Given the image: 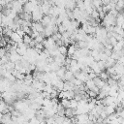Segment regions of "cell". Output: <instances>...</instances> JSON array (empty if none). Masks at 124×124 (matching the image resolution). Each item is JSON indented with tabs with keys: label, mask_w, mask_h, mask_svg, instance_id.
<instances>
[{
	"label": "cell",
	"mask_w": 124,
	"mask_h": 124,
	"mask_svg": "<svg viewBox=\"0 0 124 124\" xmlns=\"http://www.w3.org/2000/svg\"><path fill=\"white\" fill-rule=\"evenodd\" d=\"M44 16V14L42 12V9H41V5H38L35 10L32 12V21L33 22H37V21H41L42 18Z\"/></svg>",
	"instance_id": "6da1fadb"
},
{
	"label": "cell",
	"mask_w": 124,
	"mask_h": 124,
	"mask_svg": "<svg viewBox=\"0 0 124 124\" xmlns=\"http://www.w3.org/2000/svg\"><path fill=\"white\" fill-rule=\"evenodd\" d=\"M32 31H37L39 33H44L45 31V26L41 23V21H37V22H33L32 21V26H31Z\"/></svg>",
	"instance_id": "7a4b0ae2"
},
{
	"label": "cell",
	"mask_w": 124,
	"mask_h": 124,
	"mask_svg": "<svg viewBox=\"0 0 124 124\" xmlns=\"http://www.w3.org/2000/svg\"><path fill=\"white\" fill-rule=\"evenodd\" d=\"M12 10H14L15 12H16L17 14L22 13L23 12V5L21 3H19L17 0L12 2Z\"/></svg>",
	"instance_id": "3957f363"
},
{
	"label": "cell",
	"mask_w": 124,
	"mask_h": 124,
	"mask_svg": "<svg viewBox=\"0 0 124 124\" xmlns=\"http://www.w3.org/2000/svg\"><path fill=\"white\" fill-rule=\"evenodd\" d=\"M60 14V8L57 7V6H51L50 9H49V12H48V15L50 16H53V17H57Z\"/></svg>",
	"instance_id": "277c9868"
},
{
	"label": "cell",
	"mask_w": 124,
	"mask_h": 124,
	"mask_svg": "<svg viewBox=\"0 0 124 124\" xmlns=\"http://www.w3.org/2000/svg\"><path fill=\"white\" fill-rule=\"evenodd\" d=\"M10 39H11V40H13L14 42H16V44H18V43H20V42H23V38H22V37H20V36H19L16 31H14V32L12 33V35H11Z\"/></svg>",
	"instance_id": "5b68a950"
},
{
	"label": "cell",
	"mask_w": 124,
	"mask_h": 124,
	"mask_svg": "<svg viewBox=\"0 0 124 124\" xmlns=\"http://www.w3.org/2000/svg\"><path fill=\"white\" fill-rule=\"evenodd\" d=\"M93 80H94V82H95L96 86H97V87H98L99 89L103 88V86H104V85H105V84L107 83V82H106L105 80H103V79H102V78H100L99 76H98V77H96V78H94Z\"/></svg>",
	"instance_id": "8992f818"
},
{
	"label": "cell",
	"mask_w": 124,
	"mask_h": 124,
	"mask_svg": "<svg viewBox=\"0 0 124 124\" xmlns=\"http://www.w3.org/2000/svg\"><path fill=\"white\" fill-rule=\"evenodd\" d=\"M66 71H67V68H66L65 66H61V67L58 69V71L56 72L57 77H58V78H60L62 80H64V76H65Z\"/></svg>",
	"instance_id": "52a82bcc"
},
{
	"label": "cell",
	"mask_w": 124,
	"mask_h": 124,
	"mask_svg": "<svg viewBox=\"0 0 124 124\" xmlns=\"http://www.w3.org/2000/svg\"><path fill=\"white\" fill-rule=\"evenodd\" d=\"M50 21H51V16L49 15H46V16H43V18L41 20V23L46 27V26H47V25L50 24Z\"/></svg>",
	"instance_id": "ba28073f"
},
{
	"label": "cell",
	"mask_w": 124,
	"mask_h": 124,
	"mask_svg": "<svg viewBox=\"0 0 124 124\" xmlns=\"http://www.w3.org/2000/svg\"><path fill=\"white\" fill-rule=\"evenodd\" d=\"M76 78H78V79H80L83 83L86 82V81L89 79V78H88V74H87V73H84V72H80L78 76H76Z\"/></svg>",
	"instance_id": "9c48e42d"
},
{
	"label": "cell",
	"mask_w": 124,
	"mask_h": 124,
	"mask_svg": "<svg viewBox=\"0 0 124 124\" xmlns=\"http://www.w3.org/2000/svg\"><path fill=\"white\" fill-rule=\"evenodd\" d=\"M65 116L66 117H73V116H76V109L72 108H65Z\"/></svg>",
	"instance_id": "30bf717a"
},
{
	"label": "cell",
	"mask_w": 124,
	"mask_h": 124,
	"mask_svg": "<svg viewBox=\"0 0 124 124\" xmlns=\"http://www.w3.org/2000/svg\"><path fill=\"white\" fill-rule=\"evenodd\" d=\"M11 121H12V113L11 112L4 113L3 114V117H2V120H1V123L6 124V123H9Z\"/></svg>",
	"instance_id": "8fae6325"
},
{
	"label": "cell",
	"mask_w": 124,
	"mask_h": 124,
	"mask_svg": "<svg viewBox=\"0 0 124 124\" xmlns=\"http://www.w3.org/2000/svg\"><path fill=\"white\" fill-rule=\"evenodd\" d=\"M74 78H76L75 77V75H74V73L72 72V71H70V70H67L66 71V73H65V76H64V80L66 81H71Z\"/></svg>",
	"instance_id": "7c38bea8"
},
{
	"label": "cell",
	"mask_w": 124,
	"mask_h": 124,
	"mask_svg": "<svg viewBox=\"0 0 124 124\" xmlns=\"http://www.w3.org/2000/svg\"><path fill=\"white\" fill-rule=\"evenodd\" d=\"M75 89V85L71 82V81H64V87L63 90L64 91H69V90H74Z\"/></svg>",
	"instance_id": "4fadbf2b"
},
{
	"label": "cell",
	"mask_w": 124,
	"mask_h": 124,
	"mask_svg": "<svg viewBox=\"0 0 124 124\" xmlns=\"http://www.w3.org/2000/svg\"><path fill=\"white\" fill-rule=\"evenodd\" d=\"M78 49V47H77V46H76V44L75 45H69L68 46V56L69 57H71L75 52H76V50Z\"/></svg>",
	"instance_id": "5bb4252c"
},
{
	"label": "cell",
	"mask_w": 124,
	"mask_h": 124,
	"mask_svg": "<svg viewBox=\"0 0 124 124\" xmlns=\"http://www.w3.org/2000/svg\"><path fill=\"white\" fill-rule=\"evenodd\" d=\"M104 111H105L108 115H110V114H112V113L115 112V108L112 107V106H105Z\"/></svg>",
	"instance_id": "9a60e30c"
},
{
	"label": "cell",
	"mask_w": 124,
	"mask_h": 124,
	"mask_svg": "<svg viewBox=\"0 0 124 124\" xmlns=\"http://www.w3.org/2000/svg\"><path fill=\"white\" fill-rule=\"evenodd\" d=\"M116 60H114L113 58H111L110 56L106 60V67L107 68H110V67H113L115 64H116Z\"/></svg>",
	"instance_id": "2e32d148"
},
{
	"label": "cell",
	"mask_w": 124,
	"mask_h": 124,
	"mask_svg": "<svg viewBox=\"0 0 124 124\" xmlns=\"http://www.w3.org/2000/svg\"><path fill=\"white\" fill-rule=\"evenodd\" d=\"M123 23H124V16L122 13H119L116 16V25L121 26Z\"/></svg>",
	"instance_id": "e0dca14e"
},
{
	"label": "cell",
	"mask_w": 124,
	"mask_h": 124,
	"mask_svg": "<svg viewBox=\"0 0 124 124\" xmlns=\"http://www.w3.org/2000/svg\"><path fill=\"white\" fill-rule=\"evenodd\" d=\"M85 86L87 87L88 90H93L95 87H96V84L94 82L93 79H88L86 82H85Z\"/></svg>",
	"instance_id": "ac0fdd59"
},
{
	"label": "cell",
	"mask_w": 124,
	"mask_h": 124,
	"mask_svg": "<svg viewBox=\"0 0 124 124\" xmlns=\"http://www.w3.org/2000/svg\"><path fill=\"white\" fill-rule=\"evenodd\" d=\"M60 104H61L65 108H70V106H71V101H70L69 99H67V98H63V99L60 100Z\"/></svg>",
	"instance_id": "d6986e66"
},
{
	"label": "cell",
	"mask_w": 124,
	"mask_h": 124,
	"mask_svg": "<svg viewBox=\"0 0 124 124\" xmlns=\"http://www.w3.org/2000/svg\"><path fill=\"white\" fill-rule=\"evenodd\" d=\"M48 65H49V67H50V71H51V72H57L58 69L60 68V66H59L56 62H54V61H52L51 63H48Z\"/></svg>",
	"instance_id": "ffe728a7"
},
{
	"label": "cell",
	"mask_w": 124,
	"mask_h": 124,
	"mask_svg": "<svg viewBox=\"0 0 124 124\" xmlns=\"http://www.w3.org/2000/svg\"><path fill=\"white\" fill-rule=\"evenodd\" d=\"M76 46L78 48H86L87 47V42L86 41H78Z\"/></svg>",
	"instance_id": "44dd1931"
},
{
	"label": "cell",
	"mask_w": 124,
	"mask_h": 124,
	"mask_svg": "<svg viewBox=\"0 0 124 124\" xmlns=\"http://www.w3.org/2000/svg\"><path fill=\"white\" fill-rule=\"evenodd\" d=\"M99 77L103 79V80H105L106 82H107V80L108 79V78H109V75L108 74V72L107 71H103V72H101L100 74H99Z\"/></svg>",
	"instance_id": "7402d4cb"
},
{
	"label": "cell",
	"mask_w": 124,
	"mask_h": 124,
	"mask_svg": "<svg viewBox=\"0 0 124 124\" xmlns=\"http://www.w3.org/2000/svg\"><path fill=\"white\" fill-rule=\"evenodd\" d=\"M32 40H33V39H32V37H31L30 35H28V34H25V35H24V37H23V43H24V44H26L28 46H29V44L32 42Z\"/></svg>",
	"instance_id": "603a6c76"
},
{
	"label": "cell",
	"mask_w": 124,
	"mask_h": 124,
	"mask_svg": "<svg viewBox=\"0 0 124 124\" xmlns=\"http://www.w3.org/2000/svg\"><path fill=\"white\" fill-rule=\"evenodd\" d=\"M58 51H59V53L66 55L68 53V47L66 46H64V45L63 46H58Z\"/></svg>",
	"instance_id": "cb8c5ba5"
},
{
	"label": "cell",
	"mask_w": 124,
	"mask_h": 124,
	"mask_svg": "<svg viewBox=\"0 0 124 124\" xmlns=\"http://www.w3.org/2000/svg\"><path fill=\"white\" fill-rule=\"evenodd\" d=\"M77 8H78L80 11H85V5H84V2L83 0H78L77 2Z\"/></svg>",
	"instance_id": "d4e9b609"
},
{
	"label": "cell",
	"mask_w": 124,
	"mask_h": 124,
	"mask_svg": "<svg viewBox=\"0 0 124 124\" xmlns=\"http://www.w3.org/2000/svg\"><path fill=\"white\" fill-rule=\"evenodd\" d=\"M70 101H71V106H70V108L76 109V108H78V101H77L75 98H74V99H71Z\"/></svg>",
	"instance_id": "484cf974"
},
{
	"label": "cell",
	"mask_w": 124,
	"mask_h": 124,
	"mask_svg": "<svg viewBox=\"0 0 124 124\" xmlns=\"http://www.w3.org/2000/svg\"><path fill=\"white\" fill-rule=\"evenodd\" d=\"M97 62H98V66L101 69V71H105V69H107V67H106V61L100 60V61H97Z\"/></svg>",
	"instance_id": "4316f807"
},
{
	"label": "cell",
	"mask_w": 124,
	"mask_h": 124,
	"mask_svg": "<svg viewBox=\"0 0 124 124\" xmlns=\"http://www.w3.org/2000/svg\"><path fill=\"white\" fill-rule=\"evenodd\" d=\"M103 5H104V4H103L102 0H93V6H94L95 9H97V8H99V7H102Z\"/></svg>",
	"instance_id": "83f0119b"
},
{
	"label": "cell",
	"mask_w": 124,
	"mask_h": 124,
	"mask_svg": "<svg viewBox=\"0 0 124 124\" xmlns=\"http://www.w3.org/2000/svg\"><path fill=\"white\" fill-rule=\"evenodd\" d=\"M90 16H91L92 18H94V19H100V17H99V12H98L96 9L90 14Z\"/></svg>",
	"instance_id": "f1b7e54d"
},
{
	"label": "cell",
	"mask_w": 124,
	"mask_h": 124,
	"mask_svg": "<svg viewBox=\"0 0 124 124\" xmlns=\"http://www.w3.org/2000/svg\"><path fill=\"white\" fill-rule=\"evenodd\" d=\"M107 83L109 85V86H111V85H115V84H117V80H115V79H113L112 78H108V79L107 80Z\"/></svg>",
	"instance_id": "f546056e"
},
{
	"label": "cell",
	"mask_w": 124,
	"mask_h": 124,
	"mask_svg": "<svg viewBox=\"0 0 124 124\" xmlns=\"http://www.w3.org/2000/svg\"><path fill=\"white\" fill-rule=\"evenodd\" d=\"M16 32L20 37H22V38H23V37H24V35H25V32L23 31V29H22L21 27H20V28H18V29H16Z\"/></svg>",
	"instance_id": "4dcf8cb0"
},
{
	"label": "cell",
	"mask_w": 124,
	"mask_h": 124,
	"mask_svg": "<svg viewBox=\"0 0 124 124\" xmlns=\"http://www.w3.org/2000/svg\"><path fill=\"white\" fill-rule=\"evenodd\" d=\"M118 115H119L120 117L124 118V108H122V110H121V111H120V112L118 113Z\"/></svg>",
	"instance_id": "1f68e13d"
},
{
	"label": "cell",
	"mask_w": 124,
	"mask_h": 124,
	"mask_svg": "<svg viewBox=\"0 0 124 124\" xmlns=\"http://www.w3.org/2000/svg\"><path fill=\"white\" fill-rule=\"evenodd\" d=\"M17 1H18L19 3H21L22 5H24V4L26 3V2H28V0H17Z\"/></svg>",
	"instance_id": "d6a6232c"
},
{
	"label": "cell",
	"mask_w": 124,
	"mask_h": 124,
	"mask_svg": "<svg viewBox=\"0 0 124 124\" xmlns=\"http://www.w3.org/2000/svg\"><path fill=\"white\" fill-rule=\"evenodd\" d=\"M2 17H3V13L0 12V23L2 22Z\"/></svg>",
	"instance_id": "836d02e7"
},
{
	"label": "cell",
	"mask_w": 124,
	"mask_h": 124,
	"mask_svg": "<svg viewBox=\"0 0 124 124\" xmlns=\"http://www.w3.org/2000/svg\"><path fill=\"white\" fill-rule=\"evenodd\" d=\"M2 117H3V113L0 112V123H1V120H2Z\"/></svg>",
	"instance_id": "e575fe53"
},
{
	"label": "cell",
	"mask_w": 124,
	"mask_h": 124,
	"mask_svg": "<svg viewBox=\"0 0 124 124\" xmlns=\"http://www.w3.org/2000/svg\"><path fill=\"white\" fill-rule=\"evenodd\" d=\"M2 9H3V6L0 4V12H1V10H2Z\"/></svg>",
	"instance_id": "d590c367"
},
{
	"label": "cell",
	"mask_w": 124,
	"mask_h": 124,
	"mask_svg": "<svg viewBox=\"0 0 124 124\" xmlns=\"http://www.w3.org/2000/svg\"><path fill=\"white\" fill-rule=\"evenodd\" d=\"M121 27H122V29H123V30H124V23H123V24H122V25H121Z\"/></svg>",
	"instance_id": "8d00e7d4"
},
{
	"label": "cell",
	"mask_w": 124,
	"mask_h": 124,
	"mask_svg": "<svg viewBox=\"0 0 124 124\" xmlns=\"http://www.w3.org/2000/svg\"><path fill=\"white\" fill-rule=\"evenodd\" d=\"M28 1H30V2H33V1H36V0H28Z\"/></svg>",
	"instance_id": "74e56055"
},
{
	"label": "cell",
	"mask_w": 124,
	"mask_h": 124,
	"mask_svg": "<svg viewBox=\"0 0 124 124\" xmlns=\"http://www.w3.org/2000/svg\"><path fill=\"white\" fill-rule=\"evenodd\" d=\"M122 36H123V39H124V31H123V33H122Z\"/></svg>",
	"instance_id": "f35d334b"
},
{
	"label": "cell",
	"mask_w": 124,
	"mask_h": 124,
	"mask_svg": "<svg viewBox=\"0 0 124 124\" xmlns=\"http://www.w3.org/2000/svg\"><path fill=\"white\" fill-rule=\"evenodd\" d=\"M95 124H102V123H99V122H96Z\"/></svg>",
	"instance_id": "ab89813d"
},
{
	"label": "cell",
	"mask_w": 124,
	"mask_h": 124,
	"mask_svg": "<svg viewBox=\"0 0 124 124\" xmlns=\"http://www.w3.org/2000/svg\"><path fill=\"white\" fill-rule=\"evenodd\" d=\"M0 97H1V95H0Z\"/></svg>",
	"instance_id": "60d3db41"
}]
</instances>
